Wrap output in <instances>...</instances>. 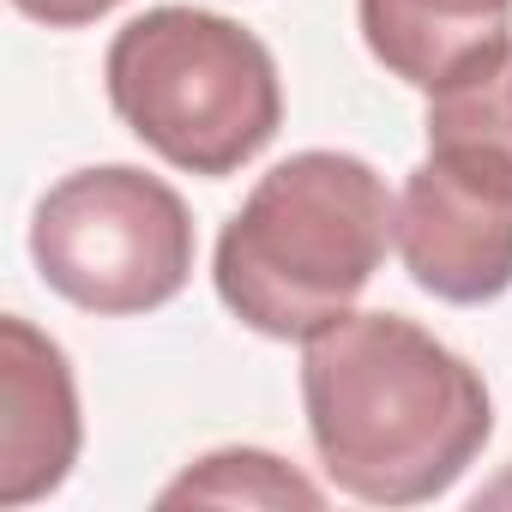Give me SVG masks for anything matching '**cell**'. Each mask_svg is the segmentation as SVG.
I'll return each instance as SVG.
<instances>
[{"mask_svg":"<svg viewBox=\"0 0 512 512\" xmlns=\"http://www.w3.org/2000/svg\"><path fill=\"white\" fill-rule=\"evenodd\" d=\"M302 404L338 494L422 506L494 434L482 374L404 314H344L302 344Z\"/></svg>","mask_w":512,"mask_h":512,"instance_id":"6da1fadb","label":"cell"},{"mask_svg":"<svg viewBox=\"0 0 512 512\" xmlns=\"http://www.w3.org/2000/svg\"><path fill=\"white\" fill-rule=\"evenodd\" d=\"M398 199L350 151H296L260 175L217 235L223 308L278 344H308L356 308L392 247Z\"/></svg>","mask_w":512,"mask_h":512,"instance_id":"7a4b0ae2","label":"cell"},{"mask_svg":"<svg viewBox=\"0 0 512 512\" xmlns=\"http://www.w3.org/2000/svg\"><path fill=\"white\" fill-rule=\"evenodd\" d=\"M103 79L133 139L187 175H235L284 127L272 49L205 7H157L121 25Z\"/></svg>","mask_w":512,"mask_h":512,"instance_id":"3957f363","label":"cell"},{"mask_svg":"<svg viewBox=\"0 0 512 512\" xmlns=\"http://www.w3.org/2000/svg\"><path fill=\"white\" fill-rule=\"evenodd\" d=\"M31 260L85 314H151L193 278V217L169 181L133 163L73 169L37 199Z\"/></svg>","mask_w":512,"mask_h":512,"instance_id":"277c9868","label":"cell"},{"mask_svg":"<svg viewBox=\"0 0 512 512\" xmlns=\"http://www.w3.org/2000/svg\"><path fill=\"white\" fill-rule=\"evenodd\" d=\"M416 290L482 308L512 290V151L476 133H428L392 217Z\"/></svg>","mask_w":512,"mask_h":512,"instance_id":"5b68a950","label":"cell"},{"mask_svg":"<svg viewBox=\"0 0 512 512\" xmlns=\"http://www.w3.org/2000/svg\"><path fill=\"white\" fill-rule=\"evenodd\" d=\"M79 464V392L61 344L31 320H0V506H31Z\"/></svg>","mask_w":512,"mask_h":512,"instance_id":"8992f818","label":"cell"},{"mask_svg":"<svg viewBox=\"0 0 512 512\" xmlns=\"http://www.w3.org/2000/svg\"><path fill=\"white\" fill-rule=\"evenodd\" d=\"M356 19L368 55L428 97L512 49V0H356Z\"/></svg>","mask_w":512,"mask_h":512,"instance_id":"52a82bcc","label":"cell"},{"mask_svg":"<svg viewBox=\"0 0 512 512\" xmlns=\"http://www.w3.org/2000/svg\"><path fill=\"white\" fill-rule=\"evenodd\" d=\"M157 500L163 506H181V500H205V506H320L326 494L272 452L229 446V452H211L193 470H181Z\"/></svg>","mask_w":512,"mask_h":512,"instance_id":"ba28073f","label":"cell"},{"mask_svg":"<svg viewBox=\"0 0 512 512\" xmlns=\"http://www.w3.org/2000/svg\"><path fill=\"white\" fill-rule=\"evenodd\" d=\"M13 7L49 31H79V25H97L103 13H115L121 0H13Z\"/></svg>","mask_w":512,"mask_h":512,"instance_id":"9c48e42d","label":"cell"},{"mask_svg":"<svg viewBox=\"0 0 512 512\" xmlns=\"http://www.w3.org/2000/svg\"><path fill=\"white\" fill-rule=\"evenodd\" d=\"M476 506H512V470H506L500 482H488V488L476 494Z\"/></svg>","mask_w":512,"mask_h":512,"instance_id":"30bf717a","label":"cell"}]
</instances>
